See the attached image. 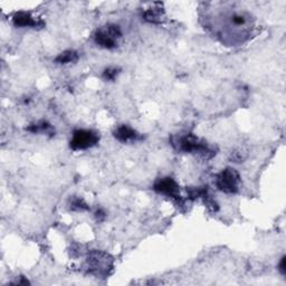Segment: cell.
Masks as SVG:
<instances>
[{
    "label": "cell",
    "mask_w": 286,
    "mask_h": 286,
    "mask_svg": "<svg viewBox=\"0 0 286 286\" xmlns=\"http://www.w3.org/2000/svg\"><path fill=\"white\" fill-rule=\"evenodd\" d=\"M89 272L96 276H107L113 269V260L108 254L104 252L93 251L87 257Z\"/></svg>",
    "instance_id": "6da1fadb"
},
{
    "label": "cell",
    "mask_w": 286,
    "mask_h": 286,
    "mask_svg": "<svg viewBox=\"0 0 286 286\" xmlns=\"http://www.w3.org/2000/svg\"><path fill=\"white\" fill-rule=\"evenodd\" d=\"M240 184L239 173L233 168H226L217 175L216 186L225 193H236Z\"/></svg>",
    "instance_id": "7a4b0ae2"
},
{
    "label": "cell",
    "mask_w": 286,
    "mask_h": 286,
    "mask_svg": "<svg viewBox=\"0 0 286 286\" xmlns=\"http://www.w3.org/2000/svg\"><path fill=\"white\" fill-rule=\"evenodd\" d=\"M178 149L185 152H194V153L203 155L207 158H211L216 152L211 150L206 142L200 141V140L194 137L193 135H187L181 137L178 140Z\"/></svg>",
    "instance_id": "3957f363"
},
{
    "label": "cell",
    "mask_w": 286,
    "mask_h": 286,
    "mask_svg": "<svg viewBox=\"0 0 286 286\" xmlns=\"http://www.w3.org/2000/svg\"><path fill=\"white\" fill-rule=\"evenodd\" d=\"M122 37V32L118 25H108L105 28L97 30L94 35V40L97 45L107 50L118 46L117 39Z\"/></svg>",
    "instance_id": "277c9868"
},
{
    "label": "cell",
    "mask_w": 286,
    "mask_h": 286,
    "mask_svg": "<svg viewBox=\"0 0 286 286\" xmlns=\"http://www.w3.org/2000/svg\"><path fill=\"white\" fill-rule=\"evenodd\" d=\"M100 141V136L92 130H76L73 133L70 147L73 150H86Z\"/></svg>",
    "instance_id": "5b68a950"
},
{
    "label": "cell",
    "mask_w": 286,
    "mask_h": 286,
    "mask_svg": "<svg viewBox=\"0 0 286 286\" xmlns=\"http://www.w3.org/2000/svg\"><path fill=\"white\" fill-rule=\"evenodd\" d=\"M153 190L158 193L166 194V196L172 198L179 205H181L182 203V198L179 193V186L172 178L159 179L155 184Z\"/></svg>",
    "instance_id": "8992f818"
},
{
    "label": "cell",
    "mask_w": 286,
    "mask_h": 286,
    "mask_svg": "<svg viewBox=\"0 0 286 286\" xmlns=\"http://www.w3.org/2000/svg\"><path fill=\"white\" fill-rule=\"evenodd\" d=\"M14 25L17 27H42L44 23L40 20H36L35 18L26 11H19L16 13L13 17Z\"/></svg>",
    "instance_id": "52a82bcc"
},
{
    "label": "cell",
    "mask_w": 286,
    "mask_h": 286,
    "mask_svg": "<svg viewBox=\"0 0 286 286\" xmlns=\"http://www.w3.org/2000/svg\"><path fill=\"white\" fill-rule=\"evenodd\" d=\"M114 137L121 142L137 141V140L142 139V137H140V135L136 130H133L132 127L127 125L119 126L118 129L114 131Z\"/></svg>",
    "instance_id": "ba28073f"
},
{
    "label": "cell",
    "mask_w": 286,
    "mask_h": 286,
    "mask_svg": "<svg viewBox=\"0 0 286 286\" xmlns=\"http://www.w3.org/2000/svg\"><path fill=\"white\" fill-rule=\"evenodd\" d=\"M77 59L78 55L75 51H65L58 55L56 59H55V62L58 64H70L77 62Z\"/></svg>",
    "instance_id": "9c48e42d"
},
{
    "label": "cell",
    "mask_w": 286,
    "mask_h": 286,
    "mask_svg": "<svg viewBox=\"0 0 286 286\" xmlns=\"http://www.w3.org/2000/svg\"><path fill=\"white\" fill-rule=\"evenodd\" d=\"M26 130L32 133H50V135H53L54 133L53 126L50 123L45 122V121H40L38 123L32 124L28 126Z\"/></svg>",
    "instance_id": "30bf717a"
},
{
    "label": "cell",
    "mask_w": 286,
    "mask_h": 286,
    "mask_svg": "<svg viewBox=\"0 0 286 286\" xmlns=\"http://www.w3.org/2000/svg\"><path fill=\"white\" fill-rule=\"evenodd\" d=\"M143 18L147 21L153 23V24L160 23V20H161V10H160V8H153V9L151 8V9L145 11L144 15H143Z\"/></svg>",
    "instance_id": "8fae6325"
},
{
    "label": "cell",
    "mask_w": 286,
    "mask_h": 286,
    "mask_svg": "<svg viewBox=\"0 0 286 286\" xmlns=\"http://www.w3.org/2000/svg\"><path fill=\"white\" fill-rule=\"evenodd\" d=\"M71 209L74 211H85L89 210L90 207L82 198H73L71 200Z\"/></svg>",
    "instance_id": "7c38bea8"
},
{
    "label": "cell",
    "mask_w": 286,
    "mask_h": 286,
    "mask_svg": "<svg viewBox=\"0 0 286 286\" xmlns=\"http://www.w3.org/2000/svg\"><path fill=\"white\" fill-rule=\"evenodd\" d=\"M119 73H120V69L108 68L103 72V78L106 81H113V80H115V77L119 75Z\"/></svg>",
    "instance_id": "4fadbf2b"
},
{
    "label": "cell",
    "mask_w": 286,
    "mask_h": 286,
    "mask_svg": "<svg viewBox=\"0 0 286 286\" xmlns=\"http://www.w3.org/2000/svg\"><path fill=\"white\" fill-rule=\"evenodd\" d=\"M279 271H281L283 275H285L286 274V257L285 256L281 259V263H279Z\"/></svg>",
    "instance_id": "5bb4252c"
},
{
    "label": "cell",
    "mask_w": 286,
    "mask_h": 286,
    "mask_svg": "<svg viewBox=\"0 0 286 286\" xmlns=\"http://www.w3.org/2000/svg\"><path fill=\"white\" fill-rule=\"evenodd\" d=\"M96 218L99 219L100 222H101V221H103V219L105 218V214H104V212H103V210H99V211L96 212Z\"/></svg>",
    "instance_id": "9a60e30c"
}]
</instances>
